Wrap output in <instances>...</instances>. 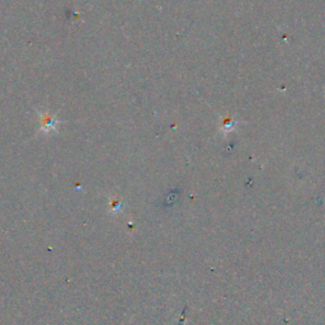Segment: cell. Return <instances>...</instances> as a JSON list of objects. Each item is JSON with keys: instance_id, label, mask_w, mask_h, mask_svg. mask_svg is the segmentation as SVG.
I'll use <instances>...</instances> for the list:
<instances>
[{"instance_id": "obj_1", "label": "cell", "mask_w": 325, "mask_h": 325, "mask_svg": "<svg viewBox=\"0 0 325 325\" xmlns=\"http://www.w3.org/2000/svg\"><path fill=\"white\" fill-rule=\"evenodd\" d=\"M37 113H38L39 116V121H41V131L45 133H48V132H55V131H58V127L59 125L63 122V121L58 120V118L55 117V116L50 115V113H47V112H41L37 109Z\"/></svg>"}, {"instance_id": "obj_2", "label": "cell", "mask_w": 325, "mask_h": 325, "mask_svg": "<svg viewBox=\"0 0 325 325\" xmlns=\"http://www.w3.org/2000/svg\"><path fill=\"white\" fill-rule=\"evenodd\" d=\"M124 208V205H122V202L118 201V199H111V211L112 212H120Z\"/></svg>"}]
</instances>
